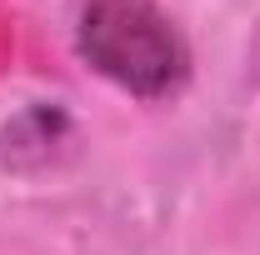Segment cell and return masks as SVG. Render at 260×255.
<instances>
[{"mask_svg":"<svg viewBox=\"0 0 260 255\" xmlns=\"http://www.w3.org/2000/svg\"><path fill=\"white\" fill-rule=\"evenodd\" d=\"M75 45L95 75L140 100H170L190 80V45L155 0H85Z\"/></svg>","mask_w":260,"mask_h":255,"instance_id":"1","label":"cell"}]
</instances>
